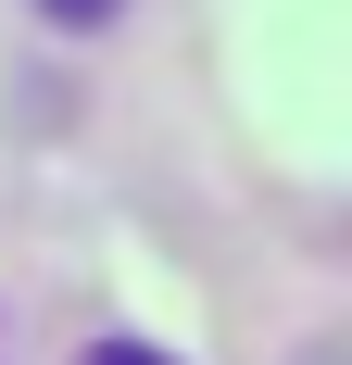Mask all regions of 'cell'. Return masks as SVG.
Listing matches in <instances>:
<instances>
[{
  "mask_svg": "<svg viewBox=\"0 0 352 365\" xmlns=\"http://www.w3.org/2000/svg\"><path fill=\"white\" fill-rule=\"evenodd\" d=\"M88 365H164V353H139V340H113V353H88Z\"/></svg>",
  "mask_w": 352,
  "mask_h": 365,
  "instance_id": "cell-2",
  "label": "cell"
},
{
  "mask_svg": "<svg viewBox=\"0 0 352 365\" xmlns=\"http://www.w3.org/2000/svg\"><path fill=\"white\" fill-rule=\"evenodd\" d=\"M51 13H63V26H101V13H113V0H51Z\"/></svg>",
  "mask_w": 352,
  "mask_h": 365,
  "instance_id": "cell-1",
  "label": "cell"
}]
</instances>
